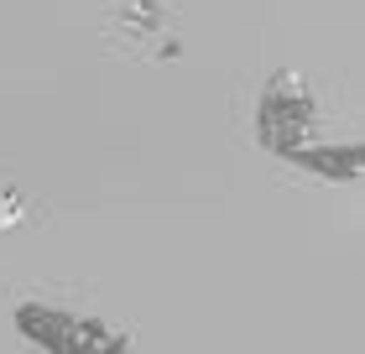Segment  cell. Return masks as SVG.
I'll return each instance as SVG.
<instances>
[{"mask_svg": "<svg viewBox=\"0 0 365 354\" xmlns=\"http://www.w3.org/2000/svg\"><path fill=\"white\" fill-rule=\"evenodd\" d=\"M251 130H256V146L272 151L277 162H287L297 146L319 141L324 136V105H319V89L308 83V73L277 68L261 83L256 110H251Z\"/></svg>", "mask_w": 365, "mask_h": 354, "instance_id": "6da1fadb", "label": "cell"}, {"mask_svg": "<svg viewBox=\"0 0 365 354\" xmlns=\"http://www.w3.org/2000/svg\"><path fill=\"white\" fill-rule=\"evenodd\" d=\"M11 328L42 354H99L115 333V323L73 308V302H53V297L11 302Z\"/></svg>", "mask_w": 365, "mask_h": 354, "instance_id": "7a4b0ae2", "label": "cell"}, {"mask_svg": "<svg viewBox=\"0 0 365 354\" xmlns=\"http://www.w3.org/2000/svg\"><path fill=\"white\" fill-rule=\"evenodd\" d=\"M110 37L130 42V53H141V58H178L182 53L168 0H115Z\"/></svg>", "mask_w": 365, "mask_h": 354, "instance_id": "3957f363", "label": "cell"}, {"mask_svg": "<svg viewBox=\"0 0 365 354\" xmlns=\"http://www.w3.org/2000/svg\"><path fill=\"white\" fill-rule=\"evenodd\" d=\"M287 167H297V172L319 177V182H334V188H344V182H360L365 177V141L355 136H319L308 146H297Z\"/></svg>", "mask_w": 365, "mask_h": 354, "instance_id": "277c9868", "label": "cell"}, {"mask_svg": "<svg viewBox=\"0 0 365 354\" xmlns=\"http://www.w3.org/2000/svg\"><path fill=\"white\" fill-rule=\"evenodd\" d=\"M99 354H136V344H130V333H125V328H115V333H110V344L99 349Z\"/></svg>", "mask_w": 365, "mask_h": 354, "instance_id": "5b68a950", "label": "cell"}]
</instances>
